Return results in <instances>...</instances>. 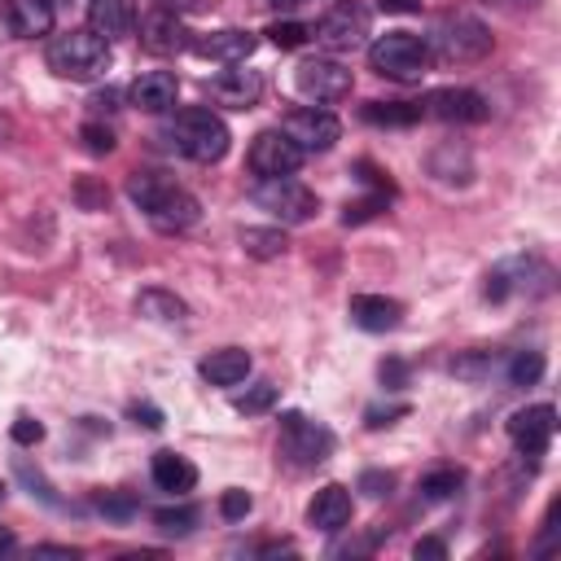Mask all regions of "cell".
<instances>
[{
    "instance_id": "6da1fadb",
    "label": "cell",
    "mask_w": 561,
    "mask_h": 561,
    "mask_svg": "<svg viewBox=\"0 0 561 561\" xmlns=\"http://www.w3.org/2000/svg\"><path fill=\"white\" fill-rule=\"evenodd\" d=\"M127 197L136 202V210H145V219L158 232H188L202 219V206L188 188H180L175 180L158 175V171H131L127 175Z\"/></svg>"
},
{
    "instance_id": "7a4b0ae2",
    "label": "cell",
    "mask_w": 561,
    "mask_h": 561,
    "mask_svg": "<svg viewBox=\"0 0 561 561\" xmlns=\"http://www.w3.org/2000/svg\"><path fill=\"white\" fill-rule=\"evenodd\" d=\"M425 48H430V57H438L447 66H473L491 53V31L473 13H443L430 26Z\"/></svg>"
},
{
    "instance_id": "3957f363",
    "label": "cell",
    "mask_w": 561,
    "mask_h": 561,
    "mask_svg": "<svg viewBox=\"0 0 561 561\" xmlns=\"http://www.w3.org/2000/svg\"><path fill=\"white\" fill-rule=\"evenodd\" d=\"M44 61L61 79L88 83V79H96V75L110 70V44L101 35H92V31H61V35L48 39Z\"/></svg>"
},
{
    "instance_id": "277c9868",
    "label": "cell",
    "mask_w": 561,
    "mask_h": 561,
    "mask_svg": "<svg viewBox=\"0 0 561 561\" xmlns=\"http://www.w3.org/2000/svg\"><path fill=\"white\" fill-rule=\"evenodd\" d=\"M167 136H171V145L184 153V158H193V162H219L224 153H228V123L215 114V110H202V105H193V110H180L175 118H171V127H167Z\"/></svg>"
},
{
    "instance_id": "5b68a950",
    "label": "cell",
    "mask_w": 561,
    "mask_h": 561,
    "mask_svg": "<svg viewBox=\"0 0 561 561\" xmlns=\"http://www.w3.org/2000/svg\"><path fill=\"white\" fill-rule=\"evenodd\" d=\"M368 66L381 79H399V83H416L430 70V48L421 35L412 31H386L368 44Z\"/></svg>"
},
{
    "instance_id": "8992f818",
    "label": "cell",
    "mask_w": 561,
    "mask_h": 561,
    "mask_svg": "<svg viewBox=\"0 0 561 561\" xmlns=\"http://www.w3.org/2000/svg\"><path fill=\"white\" fill-rule=\"evenodd\" d=\"M276 451H280V460L289 469H316V465H324L333 456V434L320 421L302 416V412H285L280 416Z\"/></svg>"
},
{
    "instance_id": "52a82bcc",
    "label": "cell",
    "mask_w": 561,
    "mask_h": 561,
    "mask_svg": "<svg viewBox=\"0 0 561 561\" xmlns=\"http://www.w3.org/2000/svg\"><path fill=\"white\" fill-rule=\"evenodd\" d=\"M250 202H254L259 210H267L272 219H280V224H307V219L320 210V197H316L307 184L289 180V175L259 180V184L250 188Z\"/></svg>"
},
{
    "instance_id": "ba28073f",
    "label": "cell",
    "mask_w": 561,
    "mask_h": 561,
    "mask_svg": "<svg viewBox=\"0 0 561 561\" xmlns=\"http://www.w3.org/2000/svg\"><path fill=\"white\" fill-rule=\"evenodd\" d=\"M548 289H552V272L539 259H504L486 272V285H482L491 302H504L513 294H548Z\"/></svg>"
},
{
    "instance_id": "9c48e42d",
    "label": "cell",
    "mask_w": 561,
    "mask_h": 561,
    "mask_svg": "<svg viewBox=\"0 0 561 561\" xmlns=\"http://www.w3.org/2000/svg\"><path fill=\"white\" fill-rule=\"evenodd\" d=\"M368 39V9L355 4V0H342L333 4L320 22H316V44L329 48V53H351Z\"/></svg>"
},
{
    "instance_id": "30bf717a",
    "label": "cell",
    "mask_w": 561,
    "mask_h": 561,
    "mask_svg": "<svg viewBox=\"0 0 561 561\" xmlns=\"http://www.w3.org/2000/svg\"><path fill=\"white\" fill-rule=\"evenodd\" d=\"M280 131H285L302 153H324V149H333V145H337L342 123H337L329 110L307 105V110H289V114H285V123H280Z\"/></svg>"
},
{
    "instance_id": "8fae6325",
    "label": "cell",
    "mask_w": 561,
    "mask_h": 561,
    "mask_svg": "<svg viewBox=\"0 0 561 561\" xmlns=\"http://www.w3.org/2000/svg\"><path fill=\"white\" fill-rule=\"evenodd\" d=\"M294 83H298V92H302L307 101H320V105L351 96V70H346L342 61H329V57L302 61V66L294 70Z\"/></svg>"
},
{
    "instance_id": "7c38bea8",
    "label": "cell",
    "mask_w": 561,
    "mask_h": 561,
    "mask_svg": "<svg viewBox=\"0 0 561 561\" xmlns=\"http://www.w3.org/2000/svg\"><path fill=\"white\" fill-rule=\"evenodd\" d=\"M302 149L285 136V131H259L250 145V171L259 180H276V175H294L302 167Z\"/></svg>"
},
{
    "instance_id": "4fadbf2b",
    "label": "cell",
    "mask_w": 561,
    "mask_h": 561,
    "mask_svg": "<svg viewBox=\"0 0 561 561\" xmlns=\"http://www.w3.org/2000/svg\"><path fill=\"white\" fill-rule=\"evenodd\" d=\"M491 110L486 101L473 92V88H434L425 101H421V118H438V123H482Z\"/></svg>"
},
{
    "instance_id": "5bb4252c",
    "label": "cell",
    "mask_w": 561,
    "mask_h": 561,
    "mask_svg": "<svg viewBox=\"0 0 561 561\" xmlns=\"http://www.w3.org/2000/svg\"><path fill=\"white\" fill-rule=\"evenodd\" d=\"M552 434H557V408L552 403H530V408L508 416V438L522 456H543Z\"/></svg>"
},
{
    "instance_id": "9a60e30c",
    "label": "cell",
    "mask_w": 561,
    "mask_h": 561,
    "mask_svg": "<svg viewBox=\"0 0 561 561\" xmlns=\"http://www.w3.org/2000/svg\"><path fill=\"white\" fill-rule=\"evenodd\" d=\"M263 96V79L259 70H245V66H228L210 79V101L224 105V110H254Z\"/></svg>"
},
{
    "instance_id": "2e32d148",
    "label": "cell",
    "mask_w": 561,
    "mask_h": 561,
    "mask_svg": "<svg viewBox=\"0 0 561 561\" xmlns=\"http://www.w3.org/2000/svg\"><path fill=\"white\" fill-rule=\"evenodd\" d=\"M184 44H188V31H184L180 13H171V9H153V13L140 18V48H145V53H153V57H171V53H180Z\"/></svg>"
},
{
    "instance_id": "e0dca14e",
    "label": "cell",
    "mask_w": 561,
    "mask_h": 561,
    "mask_svg": "<svg viewBox=\"0 0 561 561\" xmlns=\"http://www.w3.org/2000/svg\"><path fill=\"white\" fill-rule=\"evenodd\" d=\"M346 522H351V491L342 482H324L307 504V526L337 535V530H346Z\"/></svg>"
},
{
    "instance_id": "ac0fdd59",
    "label": "cell",
    "mask_w": 561,
    "mask_h": 561,
    "mask_svg": "<svg viewBox=\"0 0 561 561\" xmlns=\"http://www.w3.org/2000/svg\"><path fill=\"white\" fill-rule=\"evenodd\" d=\"M127 96H131V105L145 110V114H167V110L175 105V96H180V83H175L171 70H145V75L131 79Z\"/></svg>"
},
{
    "instance_id": "d6986e66",
    "label": "cell",
    "mask_w": 561,
    "mask_h": 561,
    "mask_svg": "<svg viewBox=\"0 0 561 561\" xmlns=\"http://www.w3.org/2000/svg\"><path fill=\"white\" fill-rule=\"evenodd\" d=\"M259 48V39L250 31H210L193 39V53L206 61H224V66H241L250 53Z\"/></svg>"
},
{
    "instance_id": "ffe728a7",
    "label": "cell",
    "mask_w": 561,
    "mask_h": 561,
    "mask_svg": "<svg viewBox=\"0 0 561 561\" xmlns=\"http://www.w3.org/2000/svg\"><path fill=\"white\" fill-rule=\"evenodd\" d=\"M346 311H351V320H355L364 333H390V329H399V320H403V307H399L394 298H386V294H355Z\"/></svg>"
},
{
    "instance_id": "44dd1931",
    "label": "cell",
    "mask_w": 561,
    "mask_h": 561,
    "mask_svg": "<svg viewBox=\"0 0 561 561\" xmlns=\"http://www.w3.org/2000/svg\"><path fill=\"white\" fill-rule=\"evenodd\" d=\"M131 26H136L131 0H92V4H88V31L101 35L105 44L131 35Z\"/></svg>"
},
{
    "instance_id": "7402d4cb",
    "label": "cell",
    "mask_w": 561,
    "mask_h": 561,
    "mask_svg": "<svg viewBox=\"0 0 561 561\" xmlns=\"http://www.w3.org/2000/svg\"><path fill=\"white\" fill-rule=\"evenodd\" d=\"M149 473H153V486L158 491H171V495H184V491L197 486V465L188 456H180V451H158L153 465H149Z\"/></svg>"
},
{
    "instance_id": "603a6c76",
    "label": "cell",
    "mask_w": 561,
    "mask_h": 561,
    "mask_svg": "<svg viewBox=\"0 0 561 561\" xmlns=\"http://www.w3.org/2000/svg\"><path fill=\"white\" fill-rule=\"evenodd\" d=\"M197 373H202L210 386H241V381L250 377V355H245L241 346H224V351H210V355L197 364Z\"/></svg>"
},
{
    "instance_id": "cb8c5ba5",
    "label": "cell",
    "mask_w": 561,
    "mask_h": 561,
    "mask_svg": "<svg viewBox=\"0 0 561 561\" xmlns=\"http://www.w3.org/2000/svg\"><path fill=\"white\" fill-rule=\"evenodd\" d=\"M4 18H9V31L22 39L48 35L53 31V0H9Z\"/></svg>"
},
{
    "instance_id": "d4e9b609",
    "label": "cell",
    "mask_w": 561,
    "mask_h": 561,
    "mask_svg": "<svg viewBox=\"0 0 561 561\" xmlns=\"http://www.w3.org/2000/svg\"><path fill=\"white\" fill-rule=\"evenodd\" d=\"M430 175L443 180V184H469V175H473V153H469L465 145L447 140V145H438V149L430 153Z\"/></svg>"
},
{
    "instance_id": "484cf974",
    "label": "cell",
    "mask_w": 561,
    "mask_h": 561,
    "mask_svg": "<svg viewBox=\"0 0 561 561\" xmlns=\"http://www.w3.org/2000/svg\"><path fill=\"white\" fill-rule=\"evenodd\" d=\"M136 311L145 320H153V324H180L188 316V302L175 298L171 289H140L136 294Z\"/></svg>"
},
{
    "instance_id": "4316f807",
    "label": "cell",
    "mask_w": 561,
    "mask_h": 561,
    "mask_svg": "<svg viewBox=\"0 0 561 561\" xmlns=\"http://www.w3.org/2000/svg\"><path fill=\"white\" fill-rule=\"evenodd\" d=\"M359 114L377 127H412L421 118V101H368Z\"/></svg>"
},
{
    "instance_id": "83f0119b",
    "label": "cell",
    "mask_w": 561,
    "mask_h": 561,
    "mask_svg": "<svg viewBox=\"0 0 561 561\" xmlns=\"http://www.w3.org/2000/svg\"><path fill=\"white\" fill-rule=\"evenodd\" d=\"M237 241H241V250L250 259H280L289 250V237L280 228H241Z\"/></svg>"
},
{
    "instance_id": "f1b7e54d",
    "label": "cell",
    "mask_w": 561,
    "mask_h": 561,
    "mask_svg": "<svg viewBox=\"0 0 561 561\" xmlns=\"http://www.w3.org/2000/svg\"><path fill=\"white\" fill-rule=\"evenodd\" d=\"M13 473H18V482L31 491V500H39V504H48V508H66V500L53 491V482L44 478V469H35L26 456H18V460H13Z\"/></svg>"
},
{
    "instance_id": "f546056e",
    "label": "cell",
    "mask_w": 561,
    "mask_h": 561,
    "mask_svg": "<svg viewBox=\"0 0 561 561\" xmlns=\"http://www.w3.org/2000/svg\"><path fill=\"white\" fill-rule=\"evenodd\" d=\"M92 508L101 517H110V522H131L140 513L136 495H127V491H92Z\"/></svg>"
},
{
    "instance_id": "4dcf8cb0",
    "label": "cell",
    "mask_w": 561,
    "mask_h": 561,
    "mask_svg": "<svg viewBox=\"0 0 561 561\" xmlns=\"http://www.w3.org/2000/svg\"><path fill=\"white\" fill-rule=\"evenodd\" d=\"M197 508L193 504H180V508H158L153 513V526L162 530V535H175V539H184V535H193V526H197Z\"/></svg>"
},
{
    "instance_id": "1f68e13d",
    "label": "cell",
    "mask_w": 561,
    "mask_h": 561,
    "mask_svg": "<svg viewBox=\"0 0 561 561\" xmlns=\"http://www.w3.org/2000/svg\"><path fill=\"white\" fill-rule=\"evenodd\" d=\"M272 403H276V386H272V381H254V386H245L241 394H232V408H237V412H245V416L267 412Z\"/></svg>"
},
{
    "instance_id": "d6a6232c",
    "label": "cell",
    "mask_w": 561,
    "mask_h": 561,
    "mask_svg": "<svg viewBox=\"0 0 561 561\" xmlns=\"http://www.w3.org/2000/svg\"><path fill=\"white\" fill-rule=\"evenodd\" d=\"M539 377H543V355L539 351H517L508 359V381L513 386H535Z\"/></svg>"
},
{
    "instance_id": "836d02e7",
    "label": "cell",
    "mask_w": 561,
    "mask_h": 561,
    "mask_svg": "<svg viewBox=\"0 0 561 561\" xmlns=\"http://www.w3.org/2000/svg\"><path fill=\"white\" fill-rule=\"evenodd\" d=\"M460 482H465L460 469H434L421 478V491H425V500H451L460 491Z\"/></svg>"
},
{
    "instance_id": "e575fe53",
    "label": "cell",
    "mask_w": 561,
    "mask_h": 561,
    "mask_svg": "<svg viewBox=\"0 0 561 561\" xmlns=\"http://www.w3.org/2000/svg\"><path fill=\"white\" fill-rule=\"evenodd\" d=\"M491 368H495V355L491 351H469V355H456L451 359V373L465 377V381H482Z\"/></svg>"
},
{
    "instance_id": "d590c367",
    "label": "cell",
    "mask_w": 561,
    "mask_h": 561,
    "mask_svg": "<svg viewBox=\"0 0 561 561\" xmlns=\"http://www.w3.org/2000/svg\"><path fill=\"white\" fill-rule=\"evenodd\" d=\"M381 210H386V193H368V197L342 206V224H364V219H377Z\"/></svg>"
},
{
    "instance_id": "8d00e7d4",
    "label": "cell",
    "mask_w": 561,
    "mask_h": 561,
    "mask_svg": "<svg viewBox=\"0 0 561 561\" xmlns=\"http://www.w3.org/2000/svg\"><path fill=\"white\" fill-rule=\"evenodd\" d=\"M307 35H311V26H302V22H272V26H267V39H272L276 48H302Z\"/></svg>"
},
{
    "instance_id": "74e56055",
    "label": "cell",
    "mask_w": 561,
    "mask_h": 561,
    "mask_svg": "<svg viewBox=\"0 0 561 561\" xmlns=\"http://www.w3.org/2000/svg\"><path fill=\"white\" fill-rule=\"evenodd\" d=\"M79 140H83V149H88V153H114V145H118V140H114V131H110L105 123H96V118L79 127Z\"/></svg>"
},
{
    "instance_id": "f35d334b",
    "label": "cell",
    "mask_w": 561,
    "mask_h": 561,
    "mask_svg": "<svg viewBox=\"0 0 561 561\" xmlns=\"http://www.w3.org/2000/svg\"><path fill=\"white\" fill-rule=\"evenodd\" d=\"M250 508H254V495L241 491V486H228V491L219 495V517H224V522H241Z\"/></svg>"
},
{
    "instance_id": "ab89813d",
    "label": "cell",
    "mask_w": 561,
    "mask_h": 561,
    "mask_svg": "<svg viewBox=\"0 0 561 561\" xmlns=\"http://www.w3.org/2000/svg\"><path fill=\"white\" fill-rule=\"evenodd\" d=\"M355 491H364L368 500H386V495L394 491V473H386V469H364L359 482H355Z\"/></svg>"
},
{
    "instance_id": "60d3db41",
    "label": "cell",
    "mask_w": 561,
    "mask_h": 561,
    "mask_svg": "<svg viewBox=\"0 0 561 561\" xmlns=\"http://www.w3.org/2000/svg\"><path fill=\"white\" fill-rule=\"evenodd\" d=\"M75 197H79L83 210H105V206H110V188L96 184V180H88V175L75 184Z\"/></svg>"
},
{
    "instance_id": "b9f144b4",
    "label": "cell",
    "mask_w": 561,
    "mask_h": 561,
    "mask_svg": "<svg viewBox=\"0 0 561 561\" xmlns=\"http://www.w3.org/2000/svg\"><path fill=\"white\" fill-rule=\"evenodd\" d=\"M9 434H13V443H18V447H35V443L44 438V425H39L35 416H18Z\"/></svg>"
},
{
    "instance_id": "7bdbcfd3",
    "label": "cell",
    "mask_w": 561,
    "mask_h": 561,
    "mask_svg": "<svg viewBox=\"0 0 561 561\" xmlns=\"http://www.w3.org/2000/svg\"><path fill=\"white\" fill-rule=\"evenodd\" d=\"M381 381H386V390H403L408 386V364L403 359H381Z\"/></svg>"
},
{
    "instance_id": "ee69618b",
    "label": "cell",
    "mask_w": 561,
    "mask_h": 561,
    "mask_svg": "<svg viewBox=\"0 0 561 561\" xmlns=\"http://www.w3.org/2000/svg\"><path fill=\"white\" fill-rule=\"evenodd\" d=\"M394 416H408V403H394V408H368V412H364V425H368V430H381V425H394Z\"/></svg>"
},
{
    "instance_id": "f6af8a7d",
    "label": "cell",
    "mask_w": 561,
    "mask_h": 561,
    "mask_svg": "<svg viewBox=\"0 0 561 561\" xmlns=\"http://www.w3.org/2000/svg\"><path fill=\"white\" fill-rule=\"evenodd\" d=\"M355 171H359V180H364V184H373V193H386V197L394 193V184H390L373 162H355Z\"/></svg>"
},
{
    "instance_id": "bcb514c9",
    "label": "cell",
    "mask_w": 561,
    "mask_h": 561,
    "mask_svg": "<svg viewBox=\"0 0 561 561\" xmlns=\"http://www.w3.org/2000/svg\"><path fill=\"white\" fill-rule=\"evenodd\" d=\"M412 557H416V561H421V557L443 561V557H447V543H443V539H434V535H425V539H416V543H412Z\"/></svg>"
},
{
    "instance_id": "7dc6e473",
    "label": "cell",
    "mask_w": 561,
    "mask_h": 561,
    "mask_svg": "<svg viewBox=\"0 0 561 561\" xmlns=\"http://www.w3.org/2000/svg\"><path fill=\"white\" fill-rule=\"evenodd\" d=\"M131 416H136V425H145V430H158V425H162V412H158L153 403H131Z\"/></svg>"
},
{
    "instance_id": "c3c4849f",
    "label": "cell",
    "mask_w": 561,
    "mask_h": 561,
    "mask_svg": "<svg viewBox=\"0 0 561 561\" xmlns=\"http://www.w3.org/2000/svg\"><path fill=\"white\" fill-rule=\"evenodd\" d=\"M386 13H421V0H377Z\"/></svg>"
},
{
    "instance_id": "681fc988",
    "label": "cell",
    "mask_w": 561,
    "mask_h": 561,
    "mask_svg": "<svg viewBox=\"0 0 561 561\" xmlns=\"http://www.w3.org/2000/svg\"><path fill=\"white\" fill-rule=\"evenodd\" d=\"M35 557H75V548H66V543H39Z\"/></svg>"
},
{
    "instance_id": "f907efd6",
    "label": "cell",
    "mask_w": 561,
    "mask_h": 561,
    "mask_svg": "<svg viewBox=\"0 0 561 561\" xmlns=\"http://www.w3.org/2000/svg\"><path fill=\"white\" fill-rule=\"evenodd\" d=\"M114 101H118V96H114V92H96V96H92V101H88V105H92V110H96V114H101V110H114Z\"/></svg>"
},
{
    "instance_id": "816d5d0a",
    "label": "cell",
    "mask_w": 561,
    "mask_h": 561,
    "mask_svg": "<svg viewBox=\"0 0 561 561\" xmlns=\"http://www.w3.org/2000/svg\"><path fill=\"white\" fill-rule=\"evenodd\" d=\"M158 9H171V13H184V9H193L197 0H153Z\"/></svg>"
},
{
    "instance_id": "f5cc1de1",
    "label": "cell",
    "mask_w": 561,
    "mask_h": 561,
    "mask_svg": "<svg viewBox=\"0 0 561 561\" xmlns=\"http://www.w3.org/2000/svg\"><path fill=\"white\" fill-rule=\"evenodd\" d=\"M13 543H18V539H13V530H9V526H0V552H9Z\"/></svg>"
},
{
    "instance_id": "db71d44e",
    "label": "cell",
    "mask_w": 561,
    "mask_h": 561,
    "mask_svg": "<svg viewBox=\"0 0 561 561\" xmlns=\"http://www.w3.org/2000/svg\"><path fill=\"white\" fill-rule=\"evenodd\" d=\"M495 4H504V9H535L539 0H495Z\"/></svg>"
},
{
    "instance_id": "11a10c76",
    "label": "cell",
    "mask_w": 561,
    "mask_h": 561,
    "mask_svg": "<svg viewBox=\"0 0 561 561\" xmlns=\"http://www.w3.org/2000/svg\"><path fill=\"white\" fill-rule=\"evenodd\" d=\"M267 4H272V9H280V13H289V9H298L302 0H267Z\"/></svg>"
},
{
    "instance_id": "9f6ffc18",
    "label": "cell",
    "mask_w": 561,
    "mask_h": 561,
    "mask_svg": "<svg viewBox=\"0 0 561 561\" xmlns=\"http://www.w3.org/2000/svg\"><path fill=\"white\" fill-rule=\"evenodd\" d=\"M0 500H4V482H0Z\"/></svg>"
}]
</instances>
